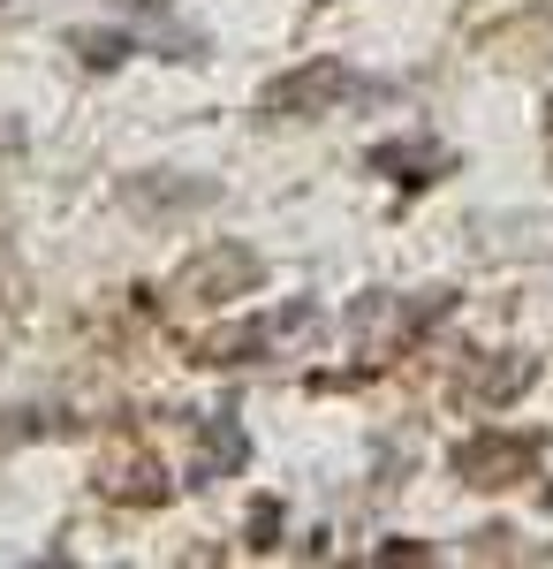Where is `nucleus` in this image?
Masks as SVG:
<instances>
[{"label": "nucleus", "instance_id": "f257e3e1", "mask_svg": "<svg viewBox=\"0 0 553 569\" xmlns=\"http://www.w3.org/2000/svg\"><path fill=\"white\" fill-rule=\"evenodd\" d=\"M341 91H349V69H341V61H319V69H303V77H281V84L265 91V107H273V114H289V107H296V114H326Z\"/></svg>", "mask_w": 553, "mask_h": 569}]
</instances>
